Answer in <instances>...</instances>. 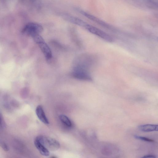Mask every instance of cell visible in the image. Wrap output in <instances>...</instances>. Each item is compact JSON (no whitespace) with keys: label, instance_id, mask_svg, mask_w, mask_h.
<instances>
[{"label":"cell","instance_id":"ba28073f","mask_svg":"<svg viewBox=\"0 0 158 158\" xmlns=\"http://www.w3.org/2000/svg\"><path fill=\"white\" fill-rule=\"evenodd\" d=\"M64 17L67 21L80 26L85 27L87 24L83 20L77 17L69 15H65Z\"/></svg>","mask_w":158,"mask_h":158},{"label":"cell","instance_id":"5bb4252c","mask_svg":"<svg viewBox=\"0 0 158 158\" xmlns=\"http://www.w3.org/2000/svg\"><path fill=\"white\" fill-rule=\"evenodd\" d=\"M3 121L2 115L0 112V129L2 128L3 125Z\"/></svg>","mask_w":158,"mask_h":158},{"label":"cell","instance_id":"6da1fadb","mask_svg":"<svg viewBox=\"0 0 158 158\" xmlns=\"http://www.w3.org/2000/svg\"><path fill=\"white\" fill-rule=\"evenodd\" d=\"M35 139L48 150L56 151L59 149L60 147L58 141L49 137L40 135L37 136Z\"/></svg>","mask_w":158,"mask_h":158},{"label":"cell","instance_id":"30bf717a","mask_svg":"<svg viewBox=\"0 0 158 158\" xmlns=\"http://www.w3.org/2000/svg\"><path fill=\"white\" fill-rule=\"evenodd\" d=\"M81 13L82 14L91 20L98 23L99 24L104 25L105 23L103 22L94 16L83 11H81Z\"/></svg>","mask_w":158,"mask_h":158},{"label":"cell","instance_id":"7a4b0ae2","mask_svg":"<svg viewBox=\"0 0 158 158\" xmlns=\"http://www.w3.org/2000/svg\"><path fill=\"white\" fill-rule=\"evenodd\" d=\"M71 76L79 80L91 81L92 77L85 67L82 65L75 66L71 74Z\"/></svg>","mask_w":158,"mask_h":158},{"label":"cell","instance_id":"9c48e42d","mask_svg":"<svg viewBox=\"0 0 158 158\" xmlns=\"http://www.w3.org/2000/svg\"><path fill=\"white\" fill-rule=\"evenodd\" d=\"M34 144L35 147L42 155L47 156H49L50 152L49 150L35 139L34 140Z\"/></svg>","mask_w":158,"mask_h":158},{"label":"cell","instance_id":"277c9868","mask_svg":"<svg viewBox=\"0 0 158 158\" xmlns=\"http://www.w3.org/2000/svg\"><path fill=\"white\" fill-rule=\"evenodd\" d=\"M85 27L91 33L107 42H111L113 41V39L110 35L95 27L87 24Z\"/></svg>","mask_w":158,"mask_h":158},{"label":"cell","instance_id":"52a82bcc","mask_svg":"<svg viewBox=\"0 0 158 158\" xmlns=\"http://www.w3.org/2000/svg\"><path fill=\"white\" fill-rule=\"evenodd\" d=\"M138 129L143 132H150L158 131V125L153 124L141 125L138 127Z\"/></svg>","mask_w":158,"mask_h":158},{"label":"cell","instance_id":"5b68a950","mask_svg":"<svg viewBox=\"0 0 158 158\" xmlns=\"http://www.w3.org/2000/svg\"><path fill=\"white\" fill-rule=\"evenodd\" d=\"M38 45L46 59H51L52 56V52L47 44L44 41L38 44Z\"/></svg>","mask_w":158,"mask_h":158},{"label":"cell","instance_id":"9a60e30c","mask_svg":"<svg viewBox=\"0 0 158 158\" xmlns=\"http://www.w3.org/2000/svg\"><path fill=\"white\" fill-rule=\"evenodd\" d=\"M142 158H156V157L155 155H145L143 156Z\"/></svg>","mask_w":158,"mask_h":158},{"label":"cell","instance_id":"4fadbf2b","mask_svg":"<svg viewBox=\"0 0 158 158\" xmlns=\"http://www.w3.org/2000/svg\"><path fill=\"white\" fill-rule=\"evenodd\" d=\"M134 137L136 139L143 140L146 142H154V140L152 139L143 136L135 135H134Z\"/></svg>","mask_w":158,"mask_h":158},{"label":"cell","instance_id":"3957f363","mask_svg":"<svg viewBox=\"0 0 158 158\" xmlns=\"http://www.w3.org/2000/svg\"><path fill=\"white\" fill-rule=\"evenodd\" d=\"M43 30V27L40 24L35 23H30L25 26L23 31L32 37L36 35L40 34Z\"/></svg>","mask_w":158,"mask_h":158},{"label":"cell","instance_id":"8fae6325","mask_svg":"<svg viewBox=\"0 0 158 158\" xmlns=\"http://www.w3.org/2000/svg\"><path fill=\"white\" fill-rule=\"evenodd\" d=\"M59 118L61 122L66 126L70 127L72 126V123L69 118L66 115L61 114Z\"/></svg>","mask_w":158,"mask_h":158},{"label":"cell","instance_id":"8992f818","mask_svg":"<svg viewBox=\"0 0 158 158\" xmlns=\"http://www.w3.org/2000/svg\"><path fill=\"white\" fill-rule=\"evenodd\" d=\"M35 112L38 118L41 122L45 124H49L48 120L41 106H37L35 110Z\"/></svg>","mask_w":158,"mask_h":158},{"label":"cell","instance_id":"7c38bea8","mask_svg":"<svg viewBox=\"0 0 158 158\" xmlns=\"http://www.w3.org/2000/svg\"><path fill=\"white\" fill-rule=\"evenodd\" d=\"M32 37L35 42L38 44L44 42V39L40 34L36 35Z\"/></svg>","mask_w":158,"mask_h":158}]
</instances>
